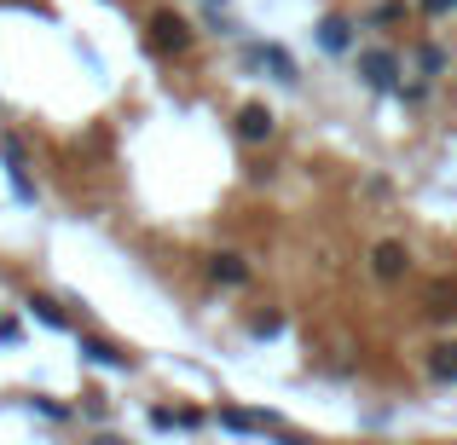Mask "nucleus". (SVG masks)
<instances>
[{"label":"nucleus","instance_id":"f257e3e1","mask_svg":"<svg viewBox=\"0 0 457 445\" xmlns=\"http://www.w3.org/2000/svg\"><path fill=\"white\" fill-rule=\"evenodd\" d=\"M151 46H156V53H186V46H191V23L186 18H179V12H151Z\"/></svg>","mask_w":457,"mask_h":445},{"label":"nucleus","instance_id":"f03ea898","mask_svg":"<svg viewBox=\"0 0 457 445\" xmlns=\"http://www.w3.org/2000/svg\"><path fill=\"white\" fill-rule=\"evenodd\" d=\"M359 76H365V87H377V93H394V76H400V58H394L388 46H365V53H359Z\"/></svg>","mask_w":457,"mask_h":445},{"label":"nucleus","instance_id":"7ed1b4c3","mask_svg":"<svg viewBox=\"0 0 457 445\" xmlns=\"http://www.w3.org/2000/svg\"><path fill=\"white\" fill-rule=\"evenodd\" d=\"M249 64H267L272 76L284 81V87H295V81H302V70H295V58L284 53L278 41H261V46H249Z\"/></svg>","mask_w":457,"mask_h":445},{"label":"nucleus","instance_id":"20e7f679","mask_svg":"<svg viewBox=\"0 0 457 445\" xmlns=\"http://www.w3.org/2000/svg\"><path fill=\"white\" fill-rule=\"evenodd\" d=\"M272 128H278V116H272L267 104H244V111H237V139H244V145H267Z\"/></svg>","mask_w":457,"mask_h":445},{"label":"nucleus","instance_id":"39448f33","mask_svg":"<svg viewBox=\"0 0 457 445\" xmlns=\"http://www.w3.org/2000/svg\"><path fill=\"white\" fill-rule=\"evenodd\" d=\"M405 267H411V255H405V243H377V255H370V272H377L382 284L405 278Z\"/></svg>","mask_w":457,"mask_h":445},{"label":"nucleus","instance_id":"423d86ee","mask_svg":"<svg viewBox=\"0 0 457 445\" xmlns=\"http://www.w3.org/2000/svg\"><path fill=\"white\" fill-rule=\"evenodd\" d=\"M319 46H324V53H347V46H353V23H347L342 12L319 18Z\"/></svg>","mask_w":457,"mask_h":445},{"label":"nucleus","instance_id":"0eeeda50","mask_svg":"<svg viewBox=\"0 0 457 445\" xmlns=\"http://www.w3.org/2000/svg\"><path fill=\"white\" fill-rule=\"evenodd\" d=\"M209 278L226 284V290H237V284H249V260L244 255H214L209 260Z\"/></svg>","mask_w":457,"mask_h":445},{"label":"nucleus","instance_id":"6e6552de","mask_svg":"<svg viewBox=\"0 0 457 445\" xmlns=\"http://www.w3.org/2000/svg\"><path fill=\"white\" fill-rule=\"evenodd\" d=\"M81 358H87V365L128 370V353H116V347H111V342H99V335H87V342H81Z\"/></svg>","mask_w":457,"mask_h":445},{"label":"nucleus","instance_id":"1a4fd4ad","mask_svg":"<svg viewBox=\"0 0 457 445\" xmlns=\"http://www.w3.org/2000/svg\"><path fill=\"white\" fill-rule=\"evenodd\" d=\"M29 312H35V318H41V324H46V330H70V312H64V307H58V301H53V295H35V301H29Z\"/></svg>","mask_w":457,"mask_h":445},{"label":"nucleus","instance_id":"9d476101","mask_svg":"<svg viewBox=\"0 0 457 445\" xmlns=\"http://www.w3.org/2000/svg\"><path fill=\"white\" fill-rule=\"evenodd\" d=\"M428 370H435L440 382H457V342H440L435 353H428Z\"/></svg>","mask_w":457,"mask_h":445},{"label":"nucleus","instance_id":"9b49d317","mask_svg":"<svg viewBox=\"0 0 457 445\" xmlns=\"http://www.w3.org/2000/svg\"><path fill=\"white\" fill-rule=\"evenodd\" d=\"M220 428H232V434H255V428H267V416H249V411H220Z\"/></svg>","mask_w":457,"mask_h":445},{"label":"nucleus","instance_id":"f8f14e48","mask_svg":"<svg viewBox=\"0 0 457 445\" xmlns=\"http://www.w3.org/2000/svg\"><path fill=\"white\" fill-rule=\"evenodd\" d=\"M417 58H423V70H428V76H440V70H446V53H440V46H423Z\"/></svg>","mask_w":457,"mask_h":445},{"label":"nucleus","instance_id":"ddd939ff","mask_svg":"<svg viewBox=\"0 0 457 445\" xmlns=\"http://www.w3.org/2000/svg\"><path fill=\"white\" fill-rule=\"evenodd\" d=\"M278 330H284L278 312H261V318H255V335H278Z\"/></svg>","mask_w":457,"mask_h":445},{"label":"nucleus","instance_id":"4468645a","mask_svg":"<svg viewBox=\"0 0 457 445\" xmlns=\"http://www.w3.org/2000/svg\"><path fill=\"white\" fill-rule=\"evenodd\" d=\"M394 18H405V6H400V0H382V6H377V23H394Z\"/></svg>","mask_w":457,"mask_h":445},{"label":"nucleus","instance_id":"2eb2a0df","mask_svg":"<svg viewBox=\"0 0 457 445\" xmlns=\"http://www.w3.org/2000/svg\"><path fill=\"white\" fill-rule=\"evenodd\" d=\"M457 6V0H423V12H428V18H440V12H452Z\"/></svg>","mask_w":457,"mask_h":445},{"label":"nucleus","instance_id":"dca6fc26","mask_svg":"<svg viewBox=\"0 0 457 445\" xmlns=\"http://www.w3.org/2000/svg\"><path fill=\"white\" fill-rule=\"evenodd\" d=\"M0 342H18V324L12 318H0Z\"/></svg>","mask_w":457,"mask_h":445},{"label":"nucleus","instance_id":"f3484780","mask_svg":"<svg viewBox=\"0 0 457 445\" xmlns=\"http://www.w3.org/2000/svg\"><path fill=\"white\" fill-rule=\"evenodd\" d=\"M209 6H220V0H209Z\"/></svg>","mask_w":457,"mask_h":445}]
</instances>
